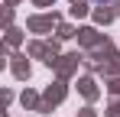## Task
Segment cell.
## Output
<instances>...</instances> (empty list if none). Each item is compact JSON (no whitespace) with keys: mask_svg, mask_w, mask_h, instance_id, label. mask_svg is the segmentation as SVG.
<instances>
[{"mask_svg":"<svg viewBox=\"0 0 120 117\" xmlns=\"http://www.w3.org/2000/svg\"><path fill=\"white\" fill-rule=\"evenodd\" d=\"M94 3H104V0H94Z\"/></svg>","mask_w":120,"mask_h":117,"instance_id":"cell-1","label":"cell"}]
</instances>
